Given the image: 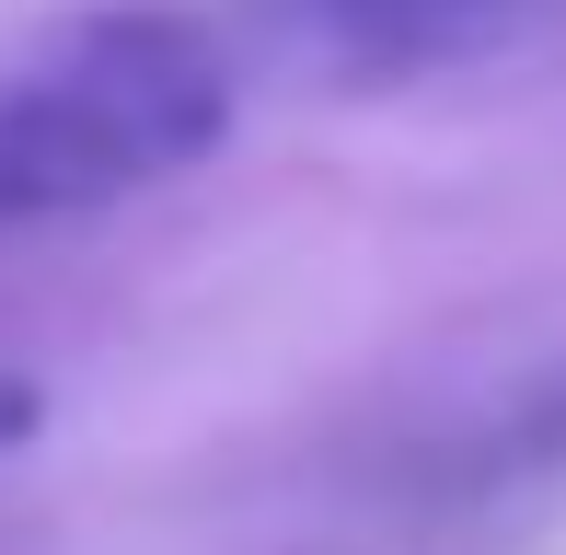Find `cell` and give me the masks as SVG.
Wrapping results in <instances>:
<instances>
[{
	"instance_id": "cell-1",
	"label": "cell",
	"mask_w": 566,
	"mask_h": 555,
	"mask_svg": "<svg viewBox=\"0 0 566 555\" xmlns=\"http://www.w3.org/2000/svg\"><path fill=\"white\" fill-rule=\"evenodd\" d=\"M231 46L197 12H93L0 70V232L197 174L231 128Z\"/></svg>"
},
{
	"instance_id": "cell-3",
	"label": "cell",
	"mask_w": 566,
	"mask_h": 555,
	"mask_svg": "<svg viewBox=\"0 0 566 555\" xmlns=\"http://www.w3.org/2000/svg\"><path fill=\"white\" fill-rule=\"evenodd\" d=\"M23 440H35V383L0 370V451H23Z\"/></svg>"
},
{
	"instance_id": "cell-2",
	"label": "cell",
	"mask_w": 566,
	"mask_h": 555,
	"mask_svg": "<svg viewBox=\"0 0 566 555\" xmlns=\"http://www.w3.org/2000/svg\"><path fill=\"white\" fill-rule=\"evenodd\" d=\"M509 12L521 0H290V35H301L313 70L381 82V70H440V59L497 46Z\"/></svg>"
}]
</instances>
